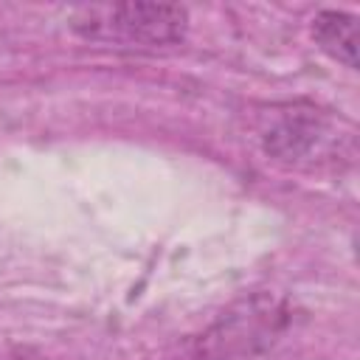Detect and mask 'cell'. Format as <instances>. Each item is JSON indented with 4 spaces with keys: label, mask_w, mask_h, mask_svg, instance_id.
Here are the masks:
<instances>
[{
    "label": "cell",
    "mask_w": 360,
    "mask_h": 360,
    "mask_svg": "<svg viewBox=\"0 0 360 360\" xmlns=\"http://www.w3.org/2000/svg\"><path fill=\"white\" fill-rule=\"evenodd\" d=\"M70 28L115 48H166L183 42L188 11L172 3H93L70 14Z\"/></svg>",
    "instance_id": "1"
},
{
    "label": "cell",
    "mask_w": 360,
    "mask_h": 360,
    "mask_svg": "<svg viewBox=\"0 0 360 360\" xmlns=\"http://www.w3.org/2000/svg\"><path fill=\"white\" fill-rule=\"evenodd\" d=\"M315 45L346 68H357V17L349 11L326 8L312 20Z\"/></svg>",
    "instance_id": "3"
},
{
    "label": "cell",
    "mask_w": 360,
    "mask_h": 360,
    "mask_svg": "<svg viewBox=\"0 0 360 360\" xmlns=\"http://www.w3.org/2000/svg\"><path fill=\"white\" fill-rule=\"evenodd\" d=\"M329 121L318 110L290 107L264 129V149L278 160H304L329 141Z\"/></svg>",
    "instance_id": "2"
}]
</instances>
